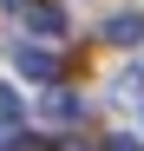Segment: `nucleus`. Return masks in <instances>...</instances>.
<instances>
[{
    "label": "nucleus",
    "instance_id": "4",
    "mask_svg": "<svg viewBox=\"0 0 144 151\" xmlns=\"http://www.w3.org/2000/svg\"><path fill=\"white\" fill-rule=\"evenodd\" d=\"M46 118H85V105L72 92H53V99H46Z\"/></svg>",
    "mask_w": 144,
    "mask_h": 151
},
{
    "label": "nucleus",
    "instance_id": "8",
    "mask_svg": "<svg viewBox=\"0 0 144 151\" xmlns=\"http://www.w3.org/2000/svg\"><path fill=\"white\" fill-rule=\"evenodd\" d=\"M105 151H144V145H138V138H111Z\"/></svg>",
    "mask_w": 144,
    "mask_h": 151
},
{
    "label": "nucleus",
    "instance_id": "6",
    "mask_svg": "<svg viewBox=\"0 0 144 151\" xmlns=\"http://www.w3.org/2000/svg\"><path fill=\"white\" fill-rule=\"evenodd\" d=\"M118 99H125V105L138 99V105H144V72H125V79H118Z\"/></svg>",
    "mask_w": 144,
    "mask_h": 151
},
{
    "label": "nucleus",
    "instance_id": "5",
    "mask_svg": "<svg viewBox=\"0 0 144 151\" xmlns=\"http://www.w3.org/2000/svg\"><path fill=\"white\" fill-rule=\"evenodd\" d=\"M0 118H7V125L26 118V105H20V92H13V86H0Z\"/></svg>",
    "mask_w": 144,
    "mask_h": 151
},
{
    "label": "nucleus",
    "instance_id": "3",
    "mask_svg": "<svg viewBox=\"0 0 144 151\" xmlns=\"http://www.w3.org/2000/svg\"><path fill=\"white\" fill-rule=\"evenodd\" d=\"M26 20L39 27V40H59V33H66V13H59V7H46V0H33V7H26Z\"/></svg>",
    "mask_w": 144,
    "mask_h": 151
},
{
    "label": "nucleus",
    "instance_id": "2",
    "mask_svg": "<svg viewBox=\"0 0 144 151\" xmlns=\"http://www.w3.org/2000/svg\"><path fill=\"white\" fill-rule=\"evenodd\" d=\"M105 40H111V46H138V40H144V13H111V20H105Z\"/></svg>",
    "mask_w": 144,
    "mask_h": 151
},
{
    "label": "nucleus",
    "instance_id": "7",
    "mask_svg": "<svg viewBox=\"0 0 144 151\" xmlns=\"http://www.w3.org/2000/svg\"><path fill=\"white\" fill-rule=\"evenodd\" d=\"M59 151H98V145H92V138H66Z\"/></svg>",
    "mask_w": 144,
    "mask_h": 151
},
{
    "label": "nucleus",
    "instance_id": "1",
    "mask_svg": "<svg viewBox=\"0 0 144 151\" xmlns=\"http://www.w3.org/2000/svg\"><path fill=\"white\" fill-rule=\"evenodd\" d=\"M13 66L26 72V79H39V86L59 79V53H46V46H13Z\"/></svg>",
    "mask_w": 144,
    "mask_h": 151
}]
</instances>
